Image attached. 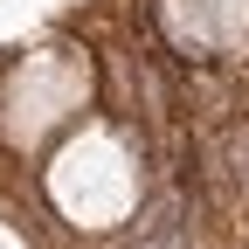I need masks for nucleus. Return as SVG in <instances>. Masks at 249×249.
Here are the masks:
<instances>
[{
  "instance_id": "nucleus-1",
  "label": "nucleus",
  "mask_w": 249,
  "mask_h": 249,
  "mask_svg": "<svg viewBox=\"0 0 249 249\" xmlns=\"http://www.w3.org/2000/svg\"><path fill=\"white\" fill-rule=\"evenodd\" d=\"M55 201L76 214V222H111V214L132 201V173H124L111 139H76L55 166Z\"/></svg>"
},
{
  "instance_id": "nucleus-2",
  "label": "nucleus",
  "mask_w": 249,
  "mask_h": 249,
  "mask_svg": "<svg viewBox=\"0 0 249 249\" xmlns=\"http://www.w3.org/2000/svg\"><path fill=\"white\" fill-rule=\"evenodd\" d=\"M76 90L70 76V62H35V70H21V90H14V132L21 139H35L42 124L55 118V104Z\"/></svg>"
},
{
  "instance_id": "nucleus-3",
  "label": "nucleus",
  "mask_w": 249,
  "mask_h": 249,
  "mask_svg": "<svg viewBox=\"0 0 249 249\" xmlns=\"http://www.w3.org/2000/svg\"><path fill=\"white\" fill-rule=\"evenodd\" d=\"M0 249H14V235H0Z\"/></svg>"
}]
</instances>
